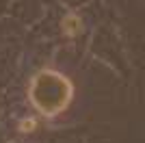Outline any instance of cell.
<instances>
[{
  "instance_id": "2",
  "label": "cell",
  "mask_w": 145,
  "mask_h": 143,
  "mask_svg": "<svg viewBox=\"0 0 145 143\" xmlns=\"http://www.w3.org/2000/svg\"><path fill=\"white\" fill-rule=\"evenodd\" d=\"M82 30V22H80V18L78 15H65L63 18V33H65L67 37H76Z\"/></svg>"
},
{
  "instance_id": "3",
  "label": "cell",
  "mask_w": 145,
  "mask_h": 143,
  "mask_svg": "<svg viewBox=\"0 0 145 143\" xmlns=\"http://www.w3.org/2000/svg\"><path fill=\"white\" fill-rule=\"evenodd\" d=\"M35 128H37V119H33V117L20 121V130L22 132H30V130H35Z\"/></svg>"
},
{
  "instance_id": "1",
  "label": "cell",
  "mask_w": 145,
  "mask_h": 143,
  "mask_svg": "<svg viewBox=\"0 0 145 143\" xmlns=\"http://www.w3.org/2000/svg\"><path fill=\"white\" fill-rule=\"evenodd\" d=\"M30 102L33 106L46 117L59 115L61 111H65L67 104L72 102L74 87L63 74L52 70L39 72L33 83H30Z\"/></svg>"
}]
</instances>
